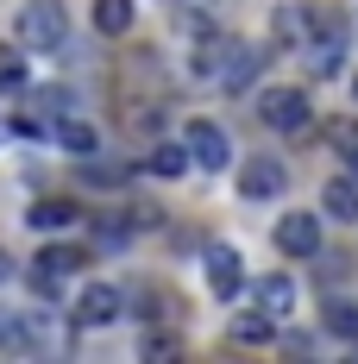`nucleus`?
Masks as SVG:
<instances>
[{
  "label": "nucleus",
  "instance_id": "1a4fd4ad",
  "mask_svg": "<svg viewBox=\"0 0 358 364\" xmlns=\"http://www.w3.org/2000/svg\"><path fill=\"white\" fill-rule=\"evenodd\" d=\"M277 252L283 257H315L321 252V220L315 214H283L277 220Z\"/></svg>",
  "mask_w": 358,
  "mask_h": 364
},
{
  "label": "nucleus",
  "instance_id": "ddd939ff",
  "mask_svg": "<svg viewBox=\"0 0 358 364\" xmlns=\"http://www.w3.org/2000/svg\"><path fill=\"white\" fill-rule=\"evenodd\" d=\"M0 352H6V358H38V352H44V339L13 314V321H0Z\"/></svg>",
  "mask_w": 358,
  "mask_h": 364
},
{
  "label": "nucleus",
  "instance_id": "0eeeda50",
  "mask_svg": "<svg viewBox=\"0 0 358 364\" xmlns=\"http://www.w3.org/2000/svg\"><path fill=\"white\" fill-rule=\"evenodd\" d=\"M283 188H289V170L277 157H246V164H239V195H246V201H277Z\"/></svg>",
  "mask_w": 358,
  "mask_h": 364
},
{
  "label": "nucleus",
  "instance_id": "39448f33",
  "mask_svg": "<svg viewBox=\"0 0 358 364\" xmlns=\"http://www.w3.org/2000/svg\"><path fill=\"white\" fill-rule=\"evenodd\" d=\"M82 264H88V257L70 252V245H44V252L32 257V289L38 295H63V283H70Z\"/></svg>",
  "mask_w": 358,
  "mask_h": 364
},
{
  "label": "nucleus",
  "instance_id": "4468645a",
  "mask_svg": "<svg viewBox=\"0 0 358 364\" xmlns=\"http://www.w3.org/2000/svg\"><path fill=\"white\" fill-rule=\"evenodd\" d=\"M182 170H189V151H182V145H170V139H164V145H157L151 157H144V176H164V182H177Z\"/></svg>",
  "mask_w": 358,
  "mask_h": 364
},
{
  "label": "nucleus",
  "instance_id": "7ed1b4c3",
  "mask_svg": "<svg viewBox=\"0 0 358 364\" xmlns=\"http://www.w3.org/2000/svg\"><path fill=\"white\" fill-rule=\"evenodd\" d=\"M308 113H315V101H308L302 88H264V95H258V119H264L270 132H283V139L308 132Z\"/></svg>",
  "mask_w": 358,
  "mask_h": 364
},
{
  "label": "nucleus",
  "instance_id": "a211bd4d",
  "mask_svg": "<svg viewBox=\"0 0 358 364\" xmlns=\"http://www.w3.org/2000/svg\"><path fill=\"white\" fill-rule=\"evenodd\" d=\"M233 339H239V346H270V339H277V321H270V314H239V321H233Z\"/></svg>",
  "mask_w": 358,
  "mask_h": 364
},
{
  "label": "nucleus",
  "instance_id": "aec40b11",
  "mask_svg": "<svg viewBox=\"0 0 358 364\" xmlns=\"http://www.w3.org/2000/svg\"><path fill=\"white\" fill-rule=\"evenodd\" d=\"M139 352H144V358H177V352H182V339H177V333H144V339H139Z\"/></svg>",
  "mask_w": 358,
  "mask_h": 364
},
{
  "label": "nucleus",
  "instance_id": "5701e85b",
  "mask_svg": "<svg viewBox=\"0 0 358 364\" xmlns=\"http://www.w3.org/2000/svg\"><path fill=\"white\" fill-rule=\"evenodd\" d=\"M6 277H13V257H6V252H0V283H6Z\"/></svg>",
  "mask_w": 358,
  "mask_h": 364
},
{
  "label": "nucleus",
  "instance_id": "b1692460",
  "mask_svg": "<svg viewBox=\"0 0 358 364\" xmlns=\"http://www.w3.org/2000/svg\"><path fill=\"white\" fill-rule=\"evenodd\" d=\"M346 164H352V170H346V176H352V182H358V151H346Z\"/></svg>",
  "mask_w": 358,
  "mask_h": 364
},
{
  "label": "nucleus",
  "instance_id": "4be33fe9",
  "mask_svg": "<svg viewBox=\"0 0 358 364\" xmlns=\"http://www.w3.org/2000/svg\"><path fill=\"white\" fill-rule=\"evenodd\" d=\"M333 145H339V151H358V126H352V119L333 126Z\"/></svg>",
  "mask_w": 358,
  "mask_h": 364
},
{
  "label": "nucleus",
  "instance_id": "f257e3e1",
  "mask_svg": "<svg viewBox=\"0 0 358 364\" xmlns=\"http://www.w3.org/2000/svg\"><path fill=\"white\" fill-rule=\"evenodd\" d=\"M302 63L315 70V82L346 70V50H352V26L339 19V13H327V6H308V26H302Z\"/></svg>",
  "mask_w": 358,
  "mask_h": 364
},
{
  "label": "nucleus",
  "instance_id": "393cba45",
  "mask_svg": "<svg viewBox=\"0 0 358 364\" xmlns=\"http://www.w3.org/2000/svg\"><path fill=\"white\" fill-rule=\"evenodd\" d=\"M352 101H358V82H352Z\"/></svg>",
  "mask_w": 358,
  "mask_h": 364
},
{
  "label": "nucleus",
  "instance_id": "9b49d317",
  "mask_svg": "<svg viewBox=\"0 0 358 364\" xmlns=\"http://www.w3.org/2000/svg\"><path fill=\"white\" fill-rule=\"evenodd\" d=\"M251 301H258V314H270V321H283V314H295V283H289L283 270H270L258 289H251Z\"/></svg>",
  "mask_w": 358,
  "mask_h": 364
},
{
  "label": "nucleus",
  "instance_id": "9d476101",
  "mask_svg": "<svg viewBox=\"0 0 358 364\" xmlns=\"http://www.w3.org/2000/svg\"><path fill=\"white\" fill-rule=\"evenodd\" d=\"M201 277H208V289L226 301V295H239V283H246V270H239V252L233 245H214L208 252V264H201Z\"/></svg>",
  "mask_w": 358,
  "mask_h": 364
},
{
  "label": "nucleus",
  "instance_id": "f8f14e48",
  "mask_svg": "<svg viewBox=\"0 0 358 364\" xmlns=\"http://www.w3.org/2000/svg\"><path fill=\"white\" fill-rule=\"evenodd\" d=\"M321 214H333V220H346V226H358V182L352 176H333L321 188Z\"/></svg>",
  "mask_w": 358,
  "mask_h": 364
},
{
  "label": "nucleus",
  "instance_id": "20e7f679",
  "mask_svg": "<svg viewBox=\"0 0 358 364\" xmlns=\"http://www.w3.org/2000/svg\"><path fill=\"white\" fill-rule=\"evenodd\" d=\"M182 151H189L195 170H233V139H226L220 119H195V126L182 132Z\"/></svg>",
  "mask_w": 358,
  "mask_h": 364
},
{
  "label": "nucleus",
  "instance_id": "f03ea898",
  "mask_svg": "<svg viewBox=\"0 0 358 364\" xmlns=\"http://www.w3.org/2000/svg\"><path fill=\"white\" fill-rule=\"evenodd\" d=\"M19 44H26V50H63V44H70V6H63V0H26V13H19Z\"/></svg>",
  "mask_w": 358,
  "mask_h": 364
},
{
  "label": "nucleus",
  "instance_id": "412c9836",
  "mask_svg": "<svg viewBox=\"0 0 358 364\" xmlns=\"http://www.w3.org/2000/svg\"><path fill=\"white\" fill-rule=\"evenodd\" d=\"M19 88H26V63L6 50V57H0V95H19Z\"/></svg>",
  "mask_w": 358,
  "mask_h": 364
},
{
  "label": "nucleus",
  "instance_id": "dca6fc26",
  "mask_svg": "<svg viewBox=\"0 0 358 364\" xmlns=\"http://www.w3.org/2000/svg\"><path fill=\"white\" fill-rule=\"evenodd\" d=\"M26 220H32L38 232H63V226H75V220H82V214H75L70 201H38V208H32V214H26Z\"/></svg>",
  "mask_w": 358,
  "mask_h": 364
},
{
  "label": "nucleus",
  "instance_id": "6ab92c4d",
  "mask_svg": "<svg viewBox=\"0 0 358 364\" xmlns=\"http://www.w3.org/2000/svg\"><path fill=\"white\" fill-rule=\"evenodd\" d=\"M327 327L339 333V339H358V301H333L327 308Z\"/></svg>",
  "mask_w": 358,
  "mask_h": 364
},
{
  "label": "nucleus",
  "instance_id": "6e6552de",
  "mask_svg": "<svg viewBox=\"0 0 358 364\" xmlns=\"http://www.w3.org/2000/svg\"><path fill=\"white\" fill-rule=\"evenodd\" d=\"M120 314H126V295L113 289V283H88V289L75 295V321L82 327H113Z\"/></svg>",
  "mask_w": 358,
  "mask_h": 364
},
{
  "label": "nucleus",
  "instance_id": "423d86ee",
  "mask_svg": "<svg viewBox=\"0 0 358 364\" xmlns=\"http://www.w3.org/2000/svg\"><path fill=\"white\" fill-rule=\"evenodd\" d=\"M251 75H258V44H246V38H226V50H220V63L208 82H220L226 95H239V88H251Z\"/></svg>",
  "mask_w": 358,
  "mask_h": 364
},
{
  "label": "nucleus",
  "instance_id": "2eb2a0df",
  "mask_svg": "<svg viewBox=\"0 0 358 364\" xmlns=\"http://www.w3.org/2000/svg\"><path fill=\"white\" fill-rule=\"evenodd\" d=\"M95 32H107V38L132 32V0H95Z\"/></svg>",
  "mask_w": 358,
  "mask_h": 364
},
{
  "label": "nucleus",
  "instance_id": "f3484780",
  "mask_svg": "<svg viewBox=\"0 0 358 364\" xmlns=\"http://www.w3.org/2000/svg\"><path fill=\"white\" fill-rule=\"evenodd\" d=\"M57 145L63 151H75V157H95V126H82V119H57Z\"/></svg>",
  "mask_w": 358,
  "mask_h": 364
}]
</instances>
